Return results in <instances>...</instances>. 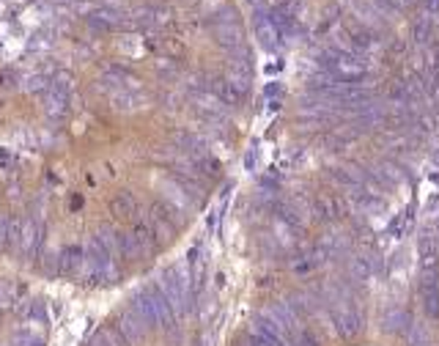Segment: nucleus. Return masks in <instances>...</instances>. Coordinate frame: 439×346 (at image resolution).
Instances as JSON below:
<instances>
[{
  "label": "nucleus",
  "instance_id": "nucleus-1",
  "mask_svg": "<svg viewBox=\"0 0 439 346\" xmlns=\"http://www.w3.org/2000/svg\"><path fill=\"white\" fill-rule=\"evenodd\" d=\"M11 289L0 283V311L11 300ZM44 333H47V319L36 322H22V325H0V346H44Z\"/></svg>",
  "mask_w": 439,
  "mask_h": 346
}]
</instances>
